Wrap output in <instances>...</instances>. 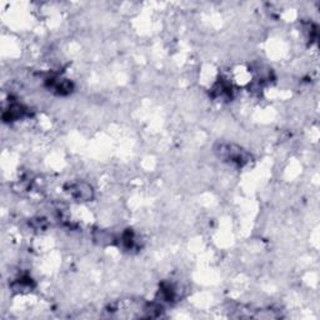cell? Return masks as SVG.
I'll return each mask as SVG.
<instances>
[{
    "instance_id": "6da1fadb",
    "label": "cell",
    "mask_w": 320,
    "mask_h": 320,
    "mask_svg": "<svg viewBox=\"0 0 320 320\" xmlns=\"http://www.w3.org/2000/svg\"><path fill=\"white\" fill-rule=\"evenodd\" d=\"M70 193L75 196L77 199L80 200H90L93 198V189L90 185H88L86 183H78L70 187Z\"/></svg>"
}]
</instances>
